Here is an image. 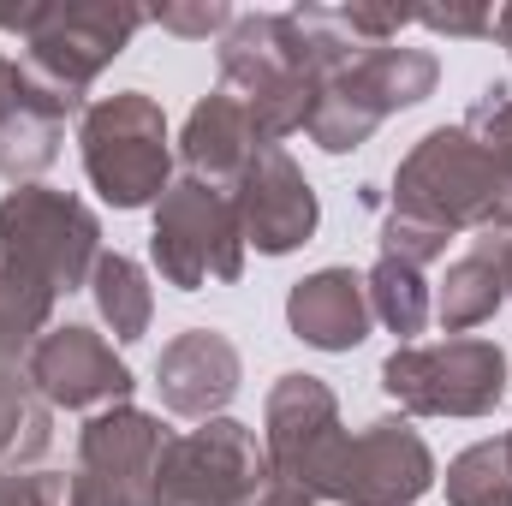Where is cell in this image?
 <instances>
[{"mask_svg":"<svg viewBox=\"0 0 512 506\" xmlns=\"http://www.w3.org/2000/svg\"><path fill=\"white\" fill-rule=\"evenodd\" d=\"M411 24H423V30H435V36H495V12H483V6H435V12H411Z\"/></svg>","mask_w":512,"mask_h":506,"instance_id":"cell-29","label":"cell"},{"mask_svg":"<svg viewBox=\"0 0 512 506\" xmlns=\"http://www.w3.org/2000/svg\"><path fill=\"white\" fill-rule=\"evenodd\" d=\"M501 441H507V453H512V435H501Z\"/></svg>","mask_w":512,"mask_h":506,"instance_id":"cell-32","label":"cell"},{"mask_svg":"<svg viewBox=\"0 0 512 506\" xmlns=\"http://www.w3.org/2000/svg\"><path fill=\"white\" fill-rule=\"evenodd\" d=\"M435 78H441V60H435L429 48H399V42H387V48H364V54H358L346 72H334L328 84L346 90L370 120H387V114L417 108L423 96H435Z\"/></svg>","mask_w":512,"mask_h":506,"instance_id":"cell-18","label":"cell"},{"mask_svg":"<svg viewBox=\"0 0 512 506\" xmlns=\"http://www.w3.org/2000/svg\"><path fill=\"white\" fill-rule=\"evenodd\" d=\"M143 24L149 12L108 0H54L12 18V30L24 36V72L66 102H84V90L126 54Z\"/></svg>","mask_w":512,"mask_h":506,"instance_id":"cell-4","label":"cell"},{"mask_svg":"<svg viewBox=\"0 0 512 506\" xmlns=\"http://www.w3.org/2000/svg\"><path fill=\"white\" fill-rule=\"evenodd\" d=\"M90 292H96V310H102V322L114 328V340H143V334H149L155 298H149V274H143L131 256L102 251L96 274H90Z\"/></svg>","mask_w":512,"mask_h":506,"instance_id":"cell-22","label":"cell"},{"mask_svg":"<svg viewBox=\"0 0 512 506\" xmlns=\"http://www.w3.org/2000/svg\"><path fill=\"white\" fill-rule=\"evenodd\" d=\"M30 387L60 405V411H108V405H131V370L114 358V346L96 328H48L30 358H24Z\"/></svg>","mask_w":512,"mask_h":506,"instance_id":"cell-12","label":"cell"},{"mask_svg":"<svg viewBox=\"0 0 512 506\" xmlns=\"http://www.w3.org/2000/svg\"><path fill=\"white\" fill-rule=\"evenodd\" d=\"M256 149H268V143L256 137L245 102L227 96V90L203 96V102L191 108V120H185V137H179L185 179L215 185V191H233V185L245 179V167L256 161Z\"/></svg>","mask_w":512,"mask_h":506,"instance_id":"cell-15","label":"cell"},{"mask_svg":"<svg viewBox=\"0 0 512 506\" xmlns=\"http://www.w3.org/2000/svg\"><path fill=\"white\" fill-rule=\"evenodd\" d=\"M382 393L405 417H489L507 399V352L495 340L399 346L382 364Z\"/></svg>","mask_w":512,"mask_h":506,"instance_id":"cell-8","label":"cell"},{"mask_svg":"<svg viewBox=\"0 0 512 506\" xmlns=\"http://www.w3.org/2000/svg\"><path fill=\"white\" fill-rule=\"evenodd\" d=\"M78 143H84V173L102 191V203L114 209L161 203L167 173H173V143H167V120L155 96L120 90V96L90 102Z\"/></svg>","mask_w":512,"mask_h":506,"instance_id":"cell-6","label":"cell"},{"mask_svg":"<svg viewBox=\"0 0 512 506\" xmlns=\"http://www.w3.org/2000/svg\"><path fill=\"white\" fill-rule=\"evenodd\" d=\"M512 292V233L507 227H483L465 251L447 262L441 292H435V322L447 334L483 328Z\"/></svg>","mask_w":512,"mask_h":506,"instance_id":"cell-16","label":"cell"},{"mask_svg":"<svg viewBox=\"0 0 512 506\" xmlns=\"http://www.w3.org/2000/svg\"><path fill=\"white\" fill-rule=\"evenodd\" d=\"M495 36H501V48L512 54V6H501V12H495Z\"/></svg>","mask_w":512,"mask_h":506,"instance_id":"cell-31","label":"cell"},{"mask_svg":"<svg viewBox=\"0 0 512 506\" xmlns=\"http://www.w3.org/2000/svg\"><path fill=\"white\" fill-rule=\"evenodd\" d=\"M221 90L245 102L262 143H280L310 126L316 78L304 72L298 30L286 12H245L221 36Z\"/></svg>","mask_w":512,"mask_h":506,"instance_id":"cell-2","label":"cell"},{"mask_svg":"<svg viewBox=\"0 0 512 506\" xmlns=\"http://www.w3.org/2000/svg\"><path fill=\"white\" fill-rule=\"evenodd\" d=\"M286 322L304 346L316 352H352L370 340V292H364V274L352 268H322L310 280H298L286 292Z\"/></svg>","mask_w":512,"mask_h":506,"instance_id":"cell-17","label":"cell"},{"mask_svg":"<svg viewBox=\"0 0 512 506\" xmlns=\"http://www.w3.org/2000/svg\"><path fill=\"white\" fill-rule=\"evenodd\" d=\"M364 292H370V316L382 322L387 334H399V340H411V334H423L435 322V298L423 286V268H411V262L382 256L364 274Z\"/></svg>","mask_w":512,"mask_h":506,"instance_id":"cell-20","label":"cell"},{"mask_svg":"<svg viewBox=\"0 0 512 506\" xmlns=\"http://www.w3.org/2000/svg\"><path fill=\"white\" fill-rule=\"evenodd\" d=\"M149 256H155L161 280L179 286V292H203L209 280L233 286L245 274V233H239L233 191H215V185H197V179L167 185L161 203H155Z\"/></svg>","mask_w":512,"mask_h":506,"instance_id":"cell-7","label":"cell"},{"mask_svg":"<svg viewBox=\"0 0 512 506\" xmlns=\"http://www.w3.org/2000/svg\"><path fill=\"white\" fill-rule=\"evenodd\" d=\"M6 506H72V477H54V471H6Z\"/></svg>","mask_w":512,"mask_h":506,"instance_id":"cell-28","label":"cell"},{"mask_svg":"<svg viewBox=\"0 0 512 506\" xmlns=\"http://www.w3.org/2000/svg\"><path fill=\"white\" fill-rule=\"evenodd\" d=\"M48 310H54L48 286H36L30 274L0 268V370H24L30 346L48 334Z\"/></svg>","mask_w":512,"mask_h":506,"instance_id":"cell-23","label":"cell"},{"mask_svg":"<svg viewBox=\"0 0 512 506\" xmlns=\"http://www.w3.org/2000/svg\"><path fill=\"white\" fill-rule=\"evenodd\" d=\"M233 209H239L245 251H262V256L298 251V245L316 233V221H322L304 167H298L280 143L256 149V161L245 167V179L233 185Z\"/></svg>","mask_w":512,"mask_h":506,"instance_id":"cell-13","label":"cell"},{"mask_svg":"<svg viewBox=\"0 0 512 506\" xmlns=\"http://www.w3.org/2000/svg\"><path fill=\"white\" fill-rule=\"evenodd\" d=\"M96 262H102V221L78 197L48 185H18L0 197V268L30 274L60 298L90 286Z\"/></svg>","mask_w":512,"mask_h":506,"instance_id":"cell-5","label":"cell"},{"mask_svg":"<svg viewBox=\"0 0 512 506\" xmlns=\"http://www.w3.org/2000/svg\"><path fill=\"white\" fill-rule=\"evenodd\" d=\"M465 131L489 149V161H495V173H501V209H495V227H507L512 233V90L507 84H489V90L471 102Z\"/></svg>","mask_w":512,"mask_h":506,"instance_id":"cell-25","label":"cell"},{"mask_svg":"<svg viewBox=\"0 0 512 506\" xmlns=\"http://www.w3.org/2000/svg\"><path fill=\"white\" fill-rule=\"evenodd\" d=\"M72 108H78V102H66V96H54L48 84L30 78L24 102H18V108L6 114V126H0V179L30 185L42 167H54L60 137H66V114H72Z\"/></svg>","mask_w":512,"mask_h":506,"instance_id":"cell-19","label":"cell"},{"mask_svg":"<svg viewBox=\"0 0 512 506\" xmlns=\"http://www.w3.org/2000/svg\"><path fill=\"white\" fill-rule=\"evenodd\" d=\"M239 376H245L239 346L221 328H185L155 358V393H161V405L173 417H191V423L221 417L227 399L239 393Z\"/></svg>","mask_w":512,"mask_h":506,"instance_id":"cell-14","label":"cell"},{"mask_svg":"<svg viewBox=\"0 0 512 506\" xmlns=\"http://www.w3.org/2000/svg\"><path fill=\"white\" fill-rule=\"evenodd\" d=\"M346 429H340V399L322 376H280L262 411V453L268 471L292 489H304L310 501H322V477L340 453Z\"/></svg>","mask_w":512,"mask_h":506,"instance_id":"cell-11","label":"cell"},{"mask_svg":"<svg viewBox=\"0 0 512 506\" xmlns=\"http://www.w3.org/2000/svg\"><path fill=\"white\" fill-rule=\"evenodd\" d=\"M155 506H316L268 471V453L245 423L209 417L161 447Z\"/></svg>","mask_w":512,"mask_h":506,"instance_id":"cell-1","label":"cell"},{"mask_svg":"<svg viewBox=\"0 0 512 506\" xmlns=\"http://www.w3.org/2000/svg\"><path fill=\"white\" fill-rule=\"evenodd\" d=\"M149 24H161V30H173V36H191V42H209L215 30L227 36V24H233V6H227V0H191V6H155V12H149Z\"/></svg>","mask_w":512,"mask_h":506,"instance_id":"cell-27","label":"cell"},{"mask_svg":"<svg viewBox=\"0 0 512 506\" xmlns=\"http://www.w3.org/2000/svg\"><path fill=\"white\" fill-rule=\"evenodd\" d=\"M24 90H30V72H24L18 60H6V54H0V126H6V114L24 102Z\"/></svg>","mask_w":512,"mask_h":506,"instance_id":"cell-30","label":"cell"},{"mask_svg":"<svg viewBox=\"0 0 512 506\" xmlns=\"http://www.w3.org/2000/svg\"><path fill=\"white\" fill-rule=\"evenodd\" d=\"M48 453V399L24 370H0V471L36 465Z\"/></svg>","mask_w":512,"mask_h":506,"instance_id":"cell-21","label":"cell"},{"mask_svg":"<svg viewBox=\"0 0 512 506\" xmlns=\"http://www.w3.org/2000/svg\"><path fill=\"white\" fill-rule=\"evenodd\" d=\"M447 506H512L507 441H477L447 465Z\"/></svg>","mask_w":512,"mask_h":506,"instance_id":"cell-24","label":"cell"},{"mask_svg":"<svg viewBox=\"0 0 512 506\" xmlns=\"http://www.w3.org/2000/svg\"><path fill=\"white\" fill-rule=\"evenodd\" d=\"M501 209V173L489 149L465 126L429 131L393 173V215L441 227V233H483Z\"/></svg>","mask_w":512,"mask_h":506,"instance_id":"cell-3","label":"cell"},{"mask_svg":"<svg viewBox=\"0 0 512 506\" xmlns=\"http://www.w3.org/2000/svg\"><path fill=\"white\" fill-rule=\"evenodd\" d=\"M435 483V453L405 417H376L370 429L346 435L328 477L322 501L340 506H417Z\"/></svg>","mask_w":512,"mask_h":506,"instance_id":"cell-9","label":"cell"},{"mask_svg":"<svg viewBox=\"0 0 512 506\" xmlns=\"http://www.w3.org/2000/svg\"><path fill=\"white\" fill-rule=\"evenodd\" d=\"M447 239H453V233L423 227V221H405V215H387V221H382V256H393V262H411V268L441 262V256H447Z\"/></svg>","mask_w":512,"mask_h":506,"instance_id":"cell-26","label":"cell"},{"mask_svg":"<svg viewBox=\"0 0 512 506\" xmlns=\"http://www.w3.org/2000/svg\"><path fill=\"white\" fill-rule=\"evenodd\" d=\"M161 417L137 405H108L78 435V477L72 506H155V465H161Z\"/></svg>","mask_w":512,"mask_h":506,"instance_id":"cell-10","label":"cell"}]
</instances>
